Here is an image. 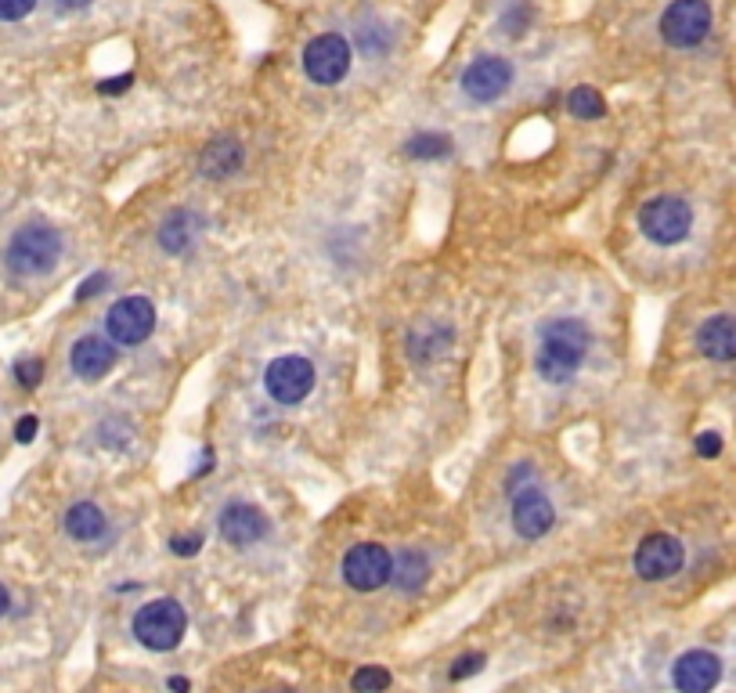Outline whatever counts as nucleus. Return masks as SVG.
Returning a JSON list of instances; mask_svg holds the SVG:
<instances>
[{"instance_id":"nucleus-1","label":"nucleus","mask_w":736,"mask_h":693,"mask_svg":"<svg viewBox=\"0 0 736 693\" xmlns=\"http://www.w3.org/2000/svg\"><path fill=\"white\" fill-rule=\"evenodd\" d=\"M589 329L578 318H552L538 333V358L534 369L545 383H567L581 369V361L589 354Z\"/></svg>"},{"instance_id":"nucleus-2","label":"nucleus","mask_w":736,"mask_h":693,"mask_svg":"<svg viewBox=\"0 0 736 693\" xmlns=\"http://www.w3.org/2000/svg\"><path fill=\"white\" fill-rule=\"evenodd\" d=\"M58 257H62V235L51 224H22L4 250L8 271L22 278L47 275L58 264Z\"/></svg>"},{"instance_id":"nucleus-3","label":"nucleus","mask_w":736,"mask_h":693,"mask_svg":"<svg viewBox=\"0 0 736 693\" xmlns=\"http://www.w3.org/2000/svg\"><path fill=\"white\" fill-rule=\"evenodd\" d=\"M184 629H188V614L177 600H152L134 614V636L141 647L156 654L174 650L184 639Z\"/></svg>"},{"instance_id":"nucleus-4","label":"nucleus","mask_w":736,"mask_h":693,"mask_svg":"<svg viewBox=\"0 0 736 693\" xmlns=\"http://www.w3.org/2000/svg\"><path fill=\"white\" fill-rule=\"evenodd\" d=\"M639 228L650 242L657 246H675L690 235L693 228V210L690 203H682L679 195H657L639 210Z\"/></svg>"},{"instance_id":"nucleus-5","label":"nucleus","mask_w":736,"mask_h":693,"mask_svg":"<svg viewBox=\"0 0 736 693\" xmlns=\"http://www.w3.org/2000/svg\"><path fill=\"white\" fill-rule=\"evenodd\" d=\"M156 329V307L145 296H123L109 307V318H105V333L112 343L120 347H138L152 336Z\"/></svg>"},{"instance_id":"nucleus-6","label":"nucleus","mask_w":736,"mask_h":693,"mask_svg":"<svg viewBox=\"0 0 736 693\" xmlns=\"http://www.w3.org/2000/svg\"><path fill=\"white\" fill-rule=\"evenodd\" d=\"M343 578L350 589L358 592H376L394 578V556L379 542H358L343 556Z\"/></svg>"},{"instance_id":"nucleus-7","label":"nucleus","mask_w":736,"mask_h":693,"mask_svg":"<svg viewBox=\"0 0 736 693\" xmlns=\"http://www.w3.org/2000/svg\"><path fill=\"white\" fill-rule=\"evenodd\" d=\"M264 387L275 405H300L314 390V365L300 354L275 358L264 372Z\"/></svg>"},{"instance_id":"nucleus-8","label":"nucleus","mask_w":736,"mask_h":693,"mask_svg":"<svg viewBox=\"0 0 736 693\" xmlns=\"http://www.w3.org/2000/svg\"><path fill=\"white\" fill-rule=\"evenodd\" d=\"M711 29L708 0H675L661 15V37L672 47H697Z\"/></svg>"},{"instance_id":"nucleus-9","label":"nucleus","mask_w":736,"mask_h":693,"mask_svg":"<svg viewBox=\"0 0 736 693\" xmlns=\"http://www.w3.org/2000/svg\"><path fill=\"white\" fill-rule=\"evenodd\" d=\"M304 73L314 84H340L350 73V44L340 33H322L304 47Z\"/></svg>"},{"instance_id":"nucleus-10","label":"nucleus","mask_w":736,"mask_h":693,"mask_svg":"<svg viewBox=\"0 0 736 693\" xmlns=\"http://www.w3.org/2000/svg\"><path fill=\"white\" fill-rule=\"evenodd\" d=\"M682 556H686V549H682L679 538L668 535V531H657V535H646L635 549V571L646 582H664L682 567Z\"/></svg>"},{"instance_id":"nucleus-11","label":"nucleus","mask_w":736,"mask_h":693,"mask_svg":"<svg viewBox=\"0 0 736 693\" xmlns=\"http://www.w3.org/2000/svg\"><path fill=\"white\" fill-rule=\"evenodd\" d=\"M552 520H556V513H552V502H549V495L538 488V484L513 488V527H516V535L527 538V542H534V538L549 535Z\"/></svg>"},{"instance_id":"nucleus-12","label":"nucleus","mask_w":736,"mask_h":693,"mask_svg":"<svg viewBox=\"0 0 736 693\" xmlns=\"http://www.w3.org/2000/svg\"><path fill=\"white\" fill-rule=\"evenodd\" d=\"M513 84V65L498 55H484L462 73V91L470 94L473 102H495L506 94V87Z\"/></svg>"},{"instance_id":"nucleus-13","label":"nucleus","mask_w":736,"mask_h":693,"mask_svg":"<svg viewBox=\"0 0 736 693\" xmlns=\"http://www.w3.org/2000/svg\"><path fill=\"white\" fill-rule=\"evenodd\" d=\"M722 679V661L711 650H686L672 668V683L679 693H711Z\"/></svg>"},{"instance_id":"nucleus-14","label":"nucleus","mask_w":736,"mask_h":693,"mask_svg":"<svg viewBox=\"0 0 736 693\" xmlns=\"http://www.w3.org/2000/svg\"><path fill=\"white\" fill-rule=\"evenodd\" d=\"M69 365H73V372L80 379L94 383V379H102L112 372V365H116V347H112V340H105V336H83V340L73 343V351H69Z\"/></svg>"},{"instance_id":"nucleus-15","label":"nucleus","mask_w":736,"mask_h":693,"mask_svg":"<svg viewBox=\"0 0 736 693\" xmlns=\"http://www.w3.org/2000/svg\"><path fill=\"white\" fill-rule=\"evenodd\" d=\"M267 535V517L249 502H231L221 513V538L231 546H253Z\"/></svg>"},{"instance_id":"nucleus-16","label":"nucleus","mask_w":736,"mask_h":693,"mask_svg":"<svg viewBox=\"0 0 736 693\" xmlns=\"http://www.w3.org/2000/svg\"><path fill=\"white\" fill-rule=\"evenodd\" d=\"M697 347L711 361H736V315H715L700 325Z\"/></svg>"},{"instance_id":"nucleus-17","label":"nucleus","mask_w":736,"mask_h":693,"mask_svg":"<svg viewBox=\"0 0 736 693\" xmlns=\"http://www.w3.org/2000/svg\"><path fill=\"white\" fill-rule=\"evenodd\" d=\"M451 325L444 322H426L419 325L412 336H408V354H412L415 365H426V361H433L437 354H444L451 347Z\"/></svg>"},{"instance_id":"nucleus-18","label":"nucleus","mask_w":736,"mask_h":693,"mask_svg":"<svg viewBox=\"0 0 736 693\" xmlns=\"http://www.w3.org/2000/svg\"><path fill=\"white\" fill-rule=\"evenodd\" d=\"M242 159H246V152H242L239 141L217 138V141H210L206 152H203V174L206 177H231L242 167Z\"/></svg>"},{"instance_id":"nucleus-19","label":"nucleus","mask_w":736,"mask_h":693,"mask_svg":"<svg viewBox=\"0 0 736 693\" xmlns=\"http://www.w3.org/2000/svg\"><path fill=\"white\" fill-rule=\"evenodd\" d=\"M65 531L76 542H98L105 535V513L94 502H76L65 513Z\"/></svg>"},{"instance_id":"nucleus-20","label":"nucleus","mask_w":736,"mask_h":693,"mask_svg":"<svg viewBox=\"0 0 736 693\" xmlns=\"http://www.w3.org/2000/svg\"><path fill=\"white\" fill-rule=\"evenodd\" d=\"M195 228H199V221H195L192 213H188V210H174L163 221V228H159V246H163L166 253H184L188 246H192Z\"/></svg>"},{"instance_id":"nucleus-21","label":"nucleus","mask_w":736,"mask_h":693,"mask_svg":"<svg viewBox=\"0 0 736 693\" xmlns=\"http://www.w3.org/2000/svg\"><path fill=\"white\" fill-rule=\"evenodd\" d=\"M426 574H430V564H426V556L419 553V549H401V553H397L394 582L401 592H419L426 582Z\"/></svg>"},{"instance_id":"nucleus-22","label":"nucleus","mask_w":736,"mask_h":693,"mask_svg":"<svg viewBox=\"0 0 736 693\" xmlns=\"http://www.w3.org/2000/svg\"><path fill=\"white\" fill-rule=\"evenodd\" d=\"M567 109H571V116H578V120H599V116L607 112V102H603V94H599L596 87H574V91L567 94Z\"/></svg>"},{"instance_id":"nucleus-23","label":"nucleus","mask_w":736,"mask_h":693,"mask_svg":"<svg viewBox=\"0 0 736 693\" xmlns=\"http://www.w3.org/2000/svg\"><path fill=\"white\" fill-rule=\"evenodd\" d=\"M405 152L412 159H444L451 152V141L444 134H415L405 145Z\"/></svg>"},{"instance_id":"nucleus-24","label":"nucleus","mask_w":736,"mask_h":693,"mask_svg":"<svg viewBox=\"0 0 736 693\" xmlns=\"http://www.w3.org/2000/svg\"><path fill=\"white\" fill-rule=\"evenodd\" d=\"M390 672L387 668H379V665H365L354 672V679H350V686H354V693H383L390 690Z\"/></svg>"},{"instance_id":"nucleus-25","label":"nucleus","mask_w":736,"mask_h":693,"mask_svg":"<svg viewBox=\"0 0 736 693\" xmlns=\"http://www.w3.org/2000/svg\"><path fill=\"white\" fill-rule=\"evenodd\" d=\"M40 379H44V361L40 358H19L15 361V383L26 390L40 387Z\"/></svg>"},{"instance_id":"nucleus-26","label":"nucleus","mask_w":736,"mask_h":693,"mask_svg":"<svg viewBox=\"0 0 736 693\" xmlns=\"http://www.w3.org/2000/svg\"><path fill=\"white\" fill-rule=\"evenodd\" d=\"M33 8L37 0H0V22H22Z\"/></svg>"},{"instance_id":"nucleus-27","label":"nucleus","mask_w":736,"mask_h":693,"mask_svg":"<svg viewBox=\"0 0 736 693\" xmlns=\"http://www.w3.org/2000/svg\"><path fill=\"white\" fill-rule=\"evenodd\" d=\"M480 668H484V654H462L459 661L451 665V679H455V683H459V679H470Z\"/></svg>"},{"instance_id":"nucleus-28","label":"nucleus","mask_w":736,"mask_h":693,"mask_svg":"<svg viewBox=\"0 0 736 693\" xmlns=\"http://www.w3.org/2000/svg\"><path fill=\"white\" fill-rule=\"evenodd\" d=\"M170 549H174L177 556H195L199 549H203V535H174L170 538Z\"/></svg>"},{"instance_id":"nucleus-29","label":"nucleus","mask_w":736,"mask_h":693,"mask_svg":"<svg viewBox=\"0 0 736 693\" xmlns=\"http://www.w3.org/2000/svg\"><path fill=\"white\" fill-rule=\"evenodd\" d=\"M718 452H722V437H718L715 430H704V434L697 437V455L700 459H715Z\"/></svg>"},{"instance_id":"nucleus-30","label":"nucleus","mask_w":736,"mask_h":693,"mask_svg":"<svg viewBox=\"0 0 736 693\" xmlns=\"http://www.w3.org/2000/svg\"><path fill=\"white\" fill-rule=\"evenodd\" d=\"M105 286H109V275H105V271H98V275H91L87 282H80V289H76V300H91V296H98Z\"/></svg>"},{"instance_id":"nucleus-31","label":"nucleus","mask_w":736,"mask_h":693,"mask_svg":"<svg viewBox=\"0 0 736 693\" xmlns=\"http://www.w3.org/2000/svg\"><path fill=\"white\" fill-rule=\"evenodd\" d=\"M37 434H40V419L37 416H22L19 423H15V441H19V444L37 441Z\"/></svg>"},{"instance_id":"nucleus-32","label":"nucleus","mask_w":736,"mask_h":693,"mask_svg":"<svg viewBox=\"0 0 736 693\" xmlns=\"http://www.w3.org/2000/svg\"><path fill=\"white\" fill-rule=\"evenodd\" d=\"M130 84H134V76L123 73V76H112V80H102V84H98V91H102V94H123Z\"/></svg>"},{"instance_id":"nucleus-33","label":"nucleus","mask_w":736,"mask_h":693,"mask_svg":"<svg viewBox=\"0 0 736 693\" xmlns=\"http://www.w3.org/2000/svg\"><path fill=\"white\" fill-rule=\"evenodd\" d=\"M524 22H527V8H524V4H520V8L509 11L506 19H502V26H506V33H509V37H513V33H524V29H520V26H524Z\"/></svg>"},{"instance_id":"nucleus-34","label":"nucleus","mask_w":736,"mask_h":693,"mask_svg":"<svg viewBox=\"0 0 736 693\" xmlns=\"http://www.w3.org/2000/svg\"><path fill=\"white\" fill-rule=\"evenodd\" d=\"M94 0H55V8L58 11H83V8H91Z\"/></svg>"},{"instance_id":"nucleus-35","label":"nucleus","mask_w":736,"mask_h":693,"mask_svg":"<svg viewBox=\"0 0 736 693\" xmlns=\"http://www.w3.org/2000/svg\"><path fill=\"white\" fill-rule=\"evenodd\" d=\"M8 607H11V596H8V589H4V585H0V618H4V614H8Z\"/></svg>"},{"instance_id":"nucleus-36","label":"nucleus","mask_w":736,"mask_h":693,"mask_svg":"<svg viewBox=\"0 0 736 693\" xmlns=\"http://www.w3.org/2000/svg\"><path fill=\"white\" fill-rule=\"evenodd\" d=\"M170 690H174V693H188V679H181V675H177V679H170Z\"/></svg>"}]
</instances>
